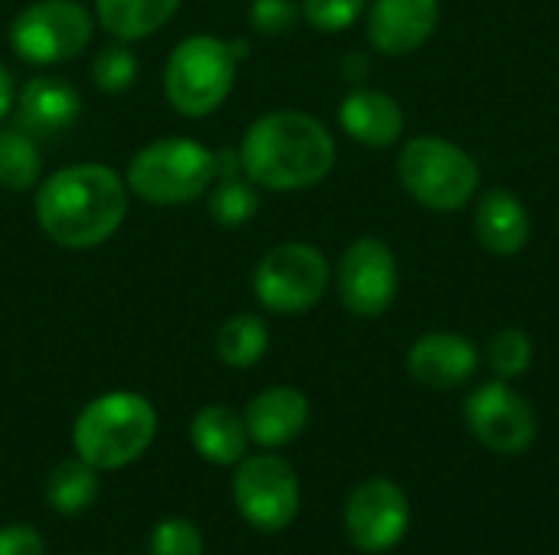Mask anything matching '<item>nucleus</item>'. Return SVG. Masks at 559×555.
<instances>
[{
  "mask_svg": "<svg viewBox=\"0 0 559 555\" xmlns=\"http://www.w3.org/2000/svg\"><path fill=\"white\" fill-rule=\"evenodd\" d=\"M39 144L23 128H0V186L10 193H26L39 183Z\"/></svg>",
  "mask_w": 559,
  "mask_h": 555,
  "instance_id": "23",
  "label": "nucleus"
},
{
  "mask_svg": "<svg viewBox=\"0 0 559 555\" xmlns=\"http://www.w3.org/2000/svg\"><path fill=\"white\" fill-rule=\"evenodd\" d=\"M400 183L436 213L465 206L478 190V164L452 141L413 137L400 154Z\"/></svg>",
  "mask_w": 559,
  "mask_h": 555,
  "instance_id": "6",
  "label": "nucleus"
},
{
  "mask_svg": "<svg viewBox=\"0 0 559 555\" xmlns=\"http://www.w3.org/2000/svg\"><path fill=\"white\" fill-rule=\"evenodd\" d=\"M95 33V16L79 0H36L10 23V49L29 65H59L75 59Z\"/></svg>",
  "mask_w": 559,
  "mask_h": 555,
  "instance_id": "7",
  "label": "nucleus"
},
{
  "mask_svg": "<svg viewBox=\"0 0 559 555\" xmlns=\"http://www.w3.org/2000/svg\"><path fill=\"white\" fill-rule=\"evenodd\" d=\"M190 442L203 461L229 468L242 461L249 432L242 415H236L229 406H203L190 422Z\"/></svg>",
  "mask_w": 559,
  "mask_h": 555,
  "instance_id": "19",
  "label": "nucleus"
},
{
  "mask_svg": "<svg viewBox=\"0 0 559 555\" xmlns=\"http://www.w3.org/2000/svg\"><path fill=\"white\" fill-rule=\"evenodd\" d=\"M242 173L275 193L308 190L334 167L331 131L305 111H269L249 124L239 147Z\"/></svg>",
  "mask_w": 559,
  "mask_h": 555,
  "instance_id": "2",
  "label": "nucleus"
},
{
  "mask_svg": "<svg viewBox=\"0 0 559 555\" xmlns=\"http://www.w3.org/2000/svg\"><path fill=\"white\" fill-rule=\"evenodd\" d=\"M206 209H210V219L226 226V229H236V226H246L255 209H259V190L249 177H219V183L213 190H206Z\"/></svg>",
  "mask_w": 559,
  "mask_h": 555,
  "instance_id": "24",
  "label": "nucleus"
},
{
  "mask_svg": "<svg viewBox=\"0 0 559 555\" xmlns=\"http://www.w3.org/2000/svg\"><path fill=\"white\" fill-rule=\"evenodd\" d=\"M328 262L314 245L285 242L265 252L252 272L255 301L275 314H305L328 291Z\"/></svg>",
  "mask_w": 559,
  "mask_h": 555,
  "instance_id": "8",
  "label": "nucleus"
},
{
  "mask_svg": "<svg viewBox=\"0 0 559 555\" xmlns=\"http://www.w3.org/2000/svg\"><path fill=\"white\" fill-rule=\"evenodd\" d=\"M13 108V82H10V72L7 65L0 62V118Z\"/></svg>",
  "mask_w": 559,
  "mask_h": 555,
  "instance_id": "31",
  "label": "nucleus"
},
{
  "mask_svg": "<svg viewBox=\"0 0 559 555\" xmlns=\"http://www.w3.org/2000/svg\"><path fill=\"white\" fill-rule=\"evenodd\" d=\"M439 23V0H373L367 36L383 56L419 49Z\"/></svg>",
  "mask_w": 559,
  "mask_h": 555,
  "instance_id": "15",
  "label": "nucleus"
},
{
  "mask_svg": "<svg viewBox=\"0 0 559 555\" xmlns=\"http://www.w3.org/2000/svg\"><path fill=\"white\" fill-rule=\"evenodd\" d=\"M465 422L478 445L495 455H524L537 442L534 406L508 383H485L465 399Z\"/></svg>",
  "mask_w": 559,
  "mask_h": 555,
  "instance_id": "11",
  "label": "nucleus"
},
{
  "mask_svg": "<svg viewBox=\"0 0 559 555\" xmlns=\"http://www.w3.org/2000/svg\"><path fill=\"white\" fill-rule=\"evenodd\" d=\"M180 0H95V20L118 43H138L170 23Z\"/></svg>",
  "mask_w": 559,
  "mask_h": 555,
  "instance_id": "20",
  "label": "nucleus"
},
{
  "mask_svg": "<svg viewBox=\"0 0 559 555\" xmlns=\"http://www.w3.org/2000/svg\"><path fill=\"white\" fill-rule=\"evenodd\" d=\"M409 376L426 389H455L468 383L478 370V350L462 334H426L413 343L406 357Z\"/></svg>",
  "mask_w": 559,
  "mask_h": 555,
  "instance_id": "14",
  "label": "nucleus"
},
{
  "mask_svg": "<svg viewBox=\"0 0 559 555\" xmlns=\"http://www.w3.org/2000/svg\"><path fill=\"white\" fill-rule=\"evenodd\" d=\"M344 131L367 147H390L403 134V108L377 88H354L341 101Z\"/></svg>",
  "mask_w": 559,
  "mask_h": 555,
  "instance_id": "17",
  "label": "nucleus"
},
{
  "mask_svg": "<svg viewBox=\"0 0 559 555\" xmlns=\"http://www.w3.org/2000/svg\"><path fill=\"white\" fill-rule=\"evenodd\" d=\"M475 236L495 255H518L531 242V216L508 190H488L475 213Z\"/></svg>",
  "mask_w": 559,
  "mask_h": 555,
  "instance_id": "18",
  "label": "nucleus"
},
{
  "mask_svg": "<svg viewBox=\"0 0 559 555\" xmlns=\"http://www.w3.org/2000/svg\"><path fill=\"white\" fill-rule=\"evenodd\" d=\"M488 360H491V370L501 376V379H518L531 370V360H534V343L524 330L518 327H508L501 330L491 347H488Z\"/></svg>",
  "mask_w": 559,
  "mask_h": 555,
  "instance_id": "26",
  "label": "nucleus"
},
{
  "mask_svg": "<svg viewBox=\"0 0 559 555\" xmlns=\"http://www.w3.org/2000/svg\"><path fill=\"white\" fill-rule=\"evenodd\" d=\"M308 415H311V406L305 393L292 386H272L246 406L242 422H246L249 442L262 448H282L308 429Z\"/></svg>",
  "mask_w": 559,
  "mask_h": 555,
  "instance_id": "16",
  "label": "nucleus"
},
{
  "mask_svg": "<svg viewBox=\"0 0 559 555\" xmlns=\"http://www.w3.org/2000/svg\"><path fill=\"white\" fill-rule=\"evenodd\" d=\"M233 500L249 527L259 533H282L295 523L301 507L298 474L278 455L246 458L233 478Z\"/></svg>",
  "mask_w": 559,
  "mask_h": 555,
  "instance_id": "9",
  "label": "nucleus"
},
{
  "mask_svg": "<svg viewBox=\"0 0 559 555\" xmlns=\"http://www.w3.org/2000/svg\"><path fill=\"white\" fill-rule=\"evenodd\" d=\"M0 555H46V546L33 527H3L0 530Z\"/></svg>",
  "mask_w": 559,
  "mask_h": 555,
  "instance_id": "30",
  "label": "nucleus"
},
{
  "mask_svg": "<svg viewBox=\"0 0 559 555\" xmlns=\"http://www.w3.org/2000/svg\"><path fill=\"white\" fill-rule=\"evenodd\" d=\"M409 497L390 478L357 484L344 504V533L360 553H390L409 533Z\"/></svg>",
  "mask_w": 559,
  "mask_h": 555,
  "instance_id": "10",
  "label": "nucleus"
},
{
  "mask_svg": "<svg viewBox=\"0 0 559 555\" xmlns=\"http://www.w3.org/2000/svg\"><path fill=\"white\" fill-rule=\"evenodd\" d=\"M364 7H367V0H301L305 20L321 33L347 29L364 13Z\"/></svg>",
  "mask_w": 559,
  "mask_h": 555,
  "instance_id": "27",
  "label": "nucleus"
},
{
  "mask_svg": "<svg viewBox=\"0 0 559 555\" xmlns=\"http://www.w3.org/2000/svg\"><path fill=\"white\" fill-rule=\"evenodd\" d=\"M216 180V150L190 137H160L141 147L128 164V193L151 206H180L200 200Z\"/></svg>",
  "mask_w": 559,
  "mask_h": 555,
  "instance_id": "5",
  "label": "nucleus"
},
{
  "mask_svg": "<svg viewBox=\"0 0 559 555\" xmlns=\"http://www.w3.org/2000/svg\"><path fill=\"white\" fill-rule=\"evenodd\" d=\"M128 216V183L102 164L62 167L36 186V222L62 249L108 242Z\"/></svg>",
  "mask_w": 559,
  "mask_h": 555,
  "instance_id": "1",
  "label": "nucleus"
},
{
  "mask_svg": "<svg viewBox=\"0 0 559 555\" xmlns=\"http://www.w3.org/2000/svg\"><path fill=\"white\" fill-rule=\"evenodd\" d=\"M269 350V327L259 314H233L216 334V353L229 370L255 366Z\"/></svg>",
  "mask_w": 559,
  "mask_h": 555,
  "instance_id": "21",
  "label": "nucleus"
},
{
  "mask_svg": "<svg viewBox=\"0 0 559 555\" xmlns=\"http://www.w3.org/2000/svg\"><path fill=\"white\" fill-rule=\"evenodd\" d=\"M82 114V95L56 75H36L16 95V128H23L36 141H49L66 134Z\"/></svg>",
  "mask_w": 559,
  "mask_h": 555,
  "instance_id": "13",
  "label": "nucleus"
},
{
  "mask_svg": "<svg viewBox=\"0 0 559 555\" xmlns=\"http://www.w3.org/2000/svg\"><path fill=\"white\" fill-rule=\"evenodd\" d=\"M151 555H203V536L190 520H164L151 533Z\"/></svg>",
  "mask_w": 559,
  "mask_h": 555,
  "instance_id": "28",
  "label": "nucleus"
},
{
  "mask_svg": "<svg viewBox=\"0 0 559 555\" xmlns=\"http://www.w3.org/2000/svg\"><path fill=\"white\" fill-rule=\"evenodd\" d=\"M154 435V406L144 396L124 389L92 399L72 425L75 455L88 461L95 471H118L134 464L151 448Z\"/></svg>",
  "mask_w": 559,
  "mask_h": 555,
  "instance_id": "3",
  "label": "nucleus"
},
{
  "mask_svg": "<svg viewBox=\"0 0 559 555\" xmlns=\"http://www.w3.org/2000/svg\"><path fill=\"white\" fill-rule=\"evenodd\" d=\"M92 82L105 95H121L138 82V56L131 52L128 43H115L98 49L92 59Z\"/></svg>",
  "mask_w": 559,
  "mask_h": 555,
  "instance_id": "25",
  "label": "nucleus"
},
{
  "mask_svg": "<svg viewBox=\"0 0 559 555\" xmlns=\"http://www.w3.org/2000/svg\"><path fill=\"white\" fill-rule=\"evenodd\" d=\"M400 272L386 242L357 239L337 265V294L354 317H380L396 298Z\"/></svg>",
  "mask_w": 559,
  "mask_h": 555,
  "instance_id": "12",
  "label": "nucleus"
},
{
  "mask_svg": "<svg viewBox=\"0 0 559 555\" xmlns=\"http://www.w3.org/2000/svg\"><path fill=\"white\" fill-rule=\"evenodd\" d=\"M344 72H347V75H354V82H357V79H360V75L367 72V62L360 59V52H354V56H350V59L344 62Z\"/></svg>",
  "mask_w": 559,
  "mask_h": 555,
  "instance_id": "32",
  "label": "nucleus"
},
{
  "mask_svg": "<svg viewBox=\"0 0 559 555\" xmlns=\"http://www.w3.org/2000/svg\"><path fill=\"white\" fill-rule=\"evenodd\" d=\"M249 52L246 39L226 43L210 33L187 36L174 46L164 69V92L177 114H213L236 85V62Z\"/></svg>",
  "mask_w": 559,
  "mask_h": 555,
  "instance_id": "4",
  "label": "nucleus"
},
{
  "mask_svg": "<svg viewBox=\"0 0 559 555\" xmlns=\"http://www.w3.org/2000/svg\"><path fill=\"white\" fill-rule=\"evenodd\" d=\"M95 494H98V471L82 458L56 464L46 481V504L62 517L82 514L95 500Z\"/></svg>",
  "mask_w": 559,
  "mask_h": 555,
  "instance_id": "22",
  "label": "nucleus"
},
{
  "mask_svg": "<svg viewBox=\"0 0 559 555\" xmlns=\"http://www.w3.org/2000/svg\"><path fill=\"white\" fill-rule=\"evenodd\" d=\"M301 16V3L295 0H252L249 7V26L259 36H285L295 29Z\"/></svg>",
  "mask_w": 559,
  "mask_h": 555,
  "instance_id": "29",
  "label": "nucleus"
}]
</instances>
